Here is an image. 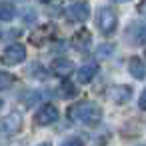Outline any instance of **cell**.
<instances>
[{"label": "cell", "mask_w": 146, "mask_h": 146, "mask_svg": "<svg viewBox=\"0 0 146 146\" xmlns=\"http://www.w3.org/2000/svg\"><path fill=\"white\" fill-rule=\"evenodd\" d=\"M130 94H132V90H130L128 86H114V88L108 90V98H110L114 104H124V102H128V100H130Z\"/></svg>", "instance_id": "ba28073f"}, {"label": "cell", "mask_w": 146, "mask_h": 146, "mask_svg": "<svg viewBox=\"0 0 146 146\" xmlns=\"http://www.w3.org/2000/svg\"><path fill=\"white\" fill-rule=\"evenodd\" d=\"M138 106L142 108V110H146V90L140 94V100H138Z\"/></svg>", "instance_id": "2e32d148"}, {"label": "cell", "mask_w": 146, "mask_h": 146, "mask_svg": "<svg viewBox=\"0 0 146 146\" xmlns=\"http://www.w3.org/2000/svg\"><path fill=\"white\" fill-rule=\"evenodd\" d=\"M24 58H26V48H24V44H18V42L6 46V50L2 52V64H6V66L24 62Z\"/></svg>", "instance_id": "3957f363"}, {"label": "cell", "mask_w": 146, "mask_h": 146, "mask_svg": "<svg viewBox=\"0 0 146 146\" xmlns=\"http://www.w3.org/2000/svg\"><path fill=\"white\" fill-rule=\"evenodd\" d=\"M22 126V118L20 114H8L2 118V122H0V132H2L4 136H14Z\"/></svg>", "instance_id": "8992f818"}, {"label": "cell", "mask_w": 146, "mask_h": 146, "mask_svg": "<svg viewBox=\"0 0 146 146\" xmlns=\"http://www.w3.org/2000/svg\"><path fill=\"white\" fill-rule=\"evenodd\" d=\"M110 50H112V46H110V44H102V46H98V50H96V56H98V58H108Z\"/></svg>", "instance_id": "9a60e30c"}, {"label": "cell", "mask_w": 146, "mask_h": 146, "mask_svg": "<svg viewBox=\"0 0 146 146\" xmlns=\"http://www.w3.org/2000/svg\"><path fill=\"white\" fill-rule=\"evenodd\" d=\"M90 44H92V36H90V32L88 30H78V32H74V36H72V46L78 50V52H88L90 50Z\"/></svg>", "instance_id": "52a82bcc"}, {"label": "cell", "mask_w": 146, "mask_h": 146, "mask_svg": "<svg viewBox=\"0 0 146 146\" xmlns=\"http://www.w3.org/2000/svg\"><path fill=\"white\" fill-rule=\"evenodd\" d=\"M66 20L68 22H84L88 16H90V6L84 4V2H76V4H70L64 12Z\"/></svg>", "instance_id": "277c9868"}, {"label": "cell", "mask_w": 146, "mask_h": 146, "mask_svg": "<svg viewBox=\"0 0 146 146\" xmlns=\"http://www.w3.org/2000/svg\"><path fill=\"white\" fill-rule=\"evenodd\" d=\"M128 70H130V74H132L134 78H138V80H142V78H144V74H146L144 62H142L138 56H132V58L128 60Z\"/></svg>", "instance_id": "30bf717a"}, {"label": "cell", "mask_w": 146, "mask_h": 146, "mask_svg": "<svg viewBox=\"0 0 146 146\" xmlns=\"http://www.w3.org/2000/svg\"><path fill=\"white\" fill-rule=\"evenodd\" d=\"M96 26H98V30H100L102 34L110 36V34L116 30V26H118V18H116L114 10L108 8V6H102V8L96 12Z\"/></svg>", "instance_id": "7a4b0ae2"}, {"label": "cell", "mask_w": 146, "mask_h": 146, "mask_svg": "<svg viewBox=\"0 0 146 146\" xmlns=\"http://www.w3.org/2000/svg\"><path fill=\"white\" fill-rule=\"evenodd\" d=\"M60 94H62L64 98H74V96L78 94V90H76V86H74L72 82H64V84L60 86Z\"/></svg>", "instance_id": "5bb4252c"}, {"label": "cell", "mask_w": 146, "mask_h": 146, "mask_svg": "<svg viewBox=\"0 0 146 146\" xmlns=\"http://www.w3.org/2000/svg\"><path fill=\"white\" fill-rule=\"evenodd\" d=\"M14 82H16V76H14V74L6 72V70H0V92H2V90H8Z\"/></svg>", "instance_id": "4fadbf2b"}, {"label": "cell", "mask_w": 146, "mask_h": 146, "mask_svg": "<svg viewBox=\"0 0 146 146\" xmlns=\"http://www.w3.org/2000/svg\"><path fill=\"white\" fill-rule=\"evenodd\" d=\"M16 16V8L10 2H2L0 4V22H10Z\"/></svg>", "instance_id": "7c38bea8"}, {"label": "cell", "mask_w": 146, "mask_h": 146, "mask_svg": "<svg viewBox=\"0 0 146 146\" xmlns=\"http://www.w3.org/2000/svg\"><path fill=\"white\" fill-rule=\"evenodd\" d=\"M96 72H98V66H96V64H84V66L78 70V80H80L82 84H88V82L94 78Z\"/></svg>", "instance_id": "8fae6325"}, {"label": "cell", "mask_w": 146, "mask_h": 146, "mask_svg": "<svg viewBox=\"0 0 146 146\" xmlns=\"http://www.w3.org/2000/svg\"><path fill=\"white\" fill-rule=\"evenodd\" d=\"M114 2H124V0H114Z\"/></svg>", "instance_id": "ffe728a7"}, {"label": "cell", "mask_w": 146, "mask_h": 146, "mask_svg": "<svg viewBox=\"0 0 146 146\" xmlns=\"http://www.w3.org/2000/svg\"><path fill=\"white\" fill-rule=\"evenodd\" d=\"M0 108H2V100H0Z\"/></svg>", "instance_id": "44dd1931"}, {"label": "cell", "mask_w": 146, "mask_h": 146, "mask_svg": "<svg viewBox=\"0 0 146 146\" xmlns=\"http://www.w3.org/2000/svg\"><path fill=\"white\" fill-rule=\"evenodd\" d=\"M138 42H140V44H146V26L140 30V34H138Z\"/></svg>", "instance_id": "e0dca14e"}, {"label": "cell", "mask_w": 146, "mask_h": 146, "mask_svg": "<svg viewBox=\"0 0 146 146\" xmlns=\"http://www.w3.org/2000/svg\"><path fill=\"white\" fill-rule=\"evenodd\" d=\"M44 2H46V0H44Z\"/></svg>", "instance_id": "7402d4cb"}, {"label": "cell", "mask_w": 146, "mask_h": 146, "mask_svg": "<svg viewBox=\"0 0 146 146\" xmlns=\"http://www.w3.org/2000/svg\"><path fill=\"white\" fill-rule=\"evenodd\" d=\"M68 116L72 122L76 124H82V126H94L100 116H102V110L96 102H90V100H82V102H76L68 108Z\"/></svg>", "instance_id": "6da1fadb"}, {"label": "cell", "mask_w": 146, "mask_h": 146, "mask_svg": "<svg viewBox=\"0 0 146 146\" xmlns=\"http://www.w3.org/2000/svg\"><path fill=\"white\" fill-rule=\"evenodd\" d=\"M138 12H140V14H146V0H140V4H138Z\"/></svg>", "instance_id": "d6986e66"}, {"label": "cell", "mask_w": 146, "mask_h": 146, "mask_svg": "<svg viewBox=\"0 0 146 146\" xmlns=\"http://www.w3.org/2000/svg\"><path fill=\"white\" fill-rule=\"evenodd\" d=\"M84 142V138L82 136H78V138H70V140H66V144H82Z\"/></svg>", "instance_id": "ac0fdd59"}, {"label": "cell", "mask_w": 146, "mask_h": 146, "mask_svg": "<svg viewBox=\"0 0 146 146\" xmlns=\"http://www.w3.org/2000/svg\"><path fill=\"white\" fill-rule=\"evenodd\" d=\"M56 120H58V108L54 104H46L34 114V122L38 126H48V124H54Z\"/></svg>", "instance_id": "5b68a950"}, {"label": "cell", "mask_w": 146, "mask_h": 146, "mask_svg": "<svg viewBox=\"0 0 146 146\" xmlns=\"http://www.w3.org/2000/svg\"><path fill=\"white\" fill-rule=\"evenodd\" d=\"M52 70L58 76H68L74 70V62L72 60H66V58H58V60L52 62Z\"/></svg>", "instance_id": "9c48e42d"}]
</instances>
